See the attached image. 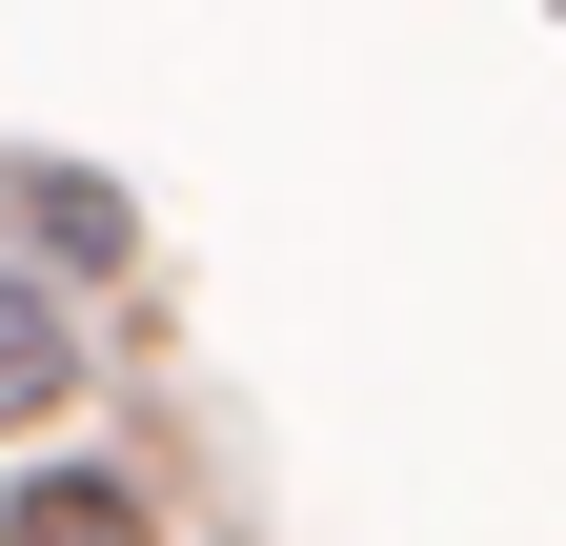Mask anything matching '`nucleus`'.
Wrapping results in <instances>:
<instances>
[{"instance_id": "nucleus-1", "label": "nucleus", "mask_w": 566, "mask_h": 546, "mask_svg": "<svg viewBox=\"0 0 566 546\" xmlns=\"http://www.w3.org/2000/svg\"><path fill=\"white\" fill-rule=\"evenodd\" d=\"M61 385H82V324H61L21 263H0V426H21V405H61Z\"/></svg>"}, {"instance_id": "nucleus-2", "label": "nucleus", "mask_w": 566, "mask_h": 546, "mask_svg": "<svg viewBox=\"0 0 566 546\" xmlns=\"http://www.w3.org/2000/svg\"><path fill=\"white\" fill-rule=\"evenodd\" d=\"M0 546H142V506L102 486V465H41V486L0 506Z\"/></svg>"}]
</instances>
